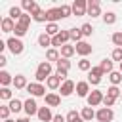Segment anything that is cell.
<instances>
[{
    "label": "cell",
    "mask_w": 122,
    "mask_h": 122,
    "mask_svg": "<svg viewBox=\"0 0 122 122\" xmlns=\"http://www.w3.org/2000/svg\"><path fill=\"white\" fill-rule=\"evenodd\" d=\"M74 48H76V53H78V55H82V57H86V55H90V53H92V44H88V42H84V40H82V42H78Z\"/></svg>",
    "instance_id": "obj_13"
},
{
    "label": "cell",
    "mask_w": 122,
    "mask_h": 122,
    "mask_svg": "<svg viewBox=\"0 0 122 122\" xmlns=\"http://www.w3.org/2000/svg\"><path fill=\"white\" fill-rule=\"evenodd\" d=\"M38 46H42V48L51 46V36H50V34H46V32H42V34L38 36Z\"/></svg>",
    "instance_id": "obj_29"
},
{
    "label": "cell",
    "mask_w": 122,
    "mask_h": 122,
    "mask_svg": "<svg viewBox=\"0 0 122 122\" xmlns=\"http://www.w3.org/2000/svg\"><path fill=\"white\" fill-rule=\"evenodd\" d=\"M120 99H122V95H120Z\"/></svg>",
    "instance_id": "obj_54"
},
{
    "label": "cell",
    "mask_w": 122,
    "mask_h": 122,
    "mask_svg": "<svg viewBox=\"0 0 122 122\" xmlns=\"http://www.w3.org/2000/svg\"><path fill=\"white\" fill-rule=\"evenodd\" d=\"M78 69L84 71V72H90V71H92V63H90L86 57H82V59L78 61Z\"/></svg>",
    "instance_id": "obj_35"
},
{
    "label": "cell",
    "mask_w": 122,
    "mask_h": 122,
    "mask_svg": "<svg viewBox=\"0 0 122 122\" xmlns=\"http://www.w3.org/2000/svg\"><path fill=\"white\" fill-rule=\"evenodd\" d=\"M111 40H112V44H114L116 48H122V32H120V30H118V32H112Z\"/></svg>",
    "instance_id": "obj_38"
},
{
    "label": "cell",
    "mask_w": 122,
    "mask_h": 122,
    "mask_svg": "<svg viewBox=\"0 0 122 122\" xmlns=\"http://www.w3.org/2000/svg\"><path fill=\"white\" fill-rule=\"evenodd\" d=\"M74 53H76V48H74V46H71V44H65V46L61 48V57H65V59L72 57Z\"/></svg>",
    "instance_id": "obj_21"
},
{
    "label": "cell",
    "mask_w": 122,
    "mask_h": 122,
    "mask_svg": "<svg viewBox=\"0 0 122 122\" xmlns=\"http://www.w3.org/2000/svg\"><path fill=\"white\" fill-rule=\"evenodd\" d=\"M32 21H36V23H44V21H48L46 10H38V11H34V13H32Z\"/></svg>",
    "instance_id": "obj_27"
},
{
    "label": "cell",
    "mask_w": 122,
    "mask_h": 122,
    "mask_svg": "<svg viewBox=\"0 0 122 122\" xmlns=\"http://www.w3.org/2000/svg\"><path fill=\"white\" fill-rule=\"evenodd\" d=\"M95 118H97L99 122H111V120L114 118V112H112V109H109V107H101V109L95 112Z\"/></svg>",
    "instance_id": "obj_6"
},
{
    "label": "cell",
    "mask_w": 122,
    "mask_h": 122,
    "mask_svg": "<svg viewBox=\"0 0 122 122\" xmlns=\"http://www.w3.org/2000/svg\"><path fill=\"white\" fill-rule=\"evenodd\" d=\"M51 122H67V116H63V114H53V120Z\"/></svg>",
    "instance_id": "obj_49"
},
{
    "label": "cell",
    "mask_w": 122,
    "mask_h": 122,
    "mask_svg": "<svg viewBox=\"0 0 122 122\" xmlns=\"http://www.w3.org/2000/svg\"><path fill=\"white\" fill-rule=\"evenodd\" d=\"M107 95H111V97H114V99H118V97L122 95V92L118 90V86H111V88L107 90Z\"/></svg>",
    "instance_id": "obj_40"
},
{
    "label": "cell",
    "mask_w": 122,
    "mask_h": 122,
    "mask_svg": "<svg viewBox=\"0 0 122 122\" xmlns=\"http://www.w3.org/2000/svg\"><path fill=\"white\" fill-rule=\"evenodd\" d=\"M61 13H63V19H65V17H71V15H72V8H71L69 4H63V6H61Z\"/></svg>",
    "instance_id": "obj_43"
},
{
    "label": "cell",
    "mask_w": 122,
    "mask_h": 122,
    "mask_svg": "<svg viewBox=\"0 0 122 122\" xmlns=\"http://www.w3.org/2000/svg\"><path fill=\"white\" fill-rule=\"evenodd\" d=\"M0 99H4V101H11V99H13L11 90H10V88H2V90H0Z\"/></svg>",
    "instance_id": "obj_36"
},
{
    "label": "cell",
    "mask_w": 122,
    "mask_h": 122,
    "mask_svg": "<svg viewBox=\"0 0 122 122\" xmlns=\"http://www.w3.org/2000/svg\"><path fill=\"white\" fill-rule=\"evenodd\" d=\"M59 32H61V29L57 27V23H48V25H46V34H50L51 38L57 36Z\"/></svg>",
    "instance_id": "obj_24"
},
{
    "label": "cell",
    "mask_w": 122,
    "mask_h": 122,
    "mask_svg": "<svg viewBox=\"0 0 122 122\" xmlns=\"http://www.w3.org/2000/svg\"><path fill=\"white\" fill-rule=\"evenodd\" d=\"M109 80H111L112 86H118V84L122 82V72H120V71H112V72L109 74Z\"/></svg>",
    "instance_id": "obj_30"
},
{
    "label": "cell",
    "mask_w": 122,
    "mask_h": 122,
    "mask_svg": "<svg viewBox=\"0 0 122 122\" xmlns=\"http://www.w3.org/2000/svg\"><path fill=\"white\" fill-rule=\"evenodd\" d=\"M69 40H71L69 30H61L57 36H53V38H51V46H53V48H63V46H65Z\"/></svg>",
    "instance_id": "obj_4"
},
{
    "label": "cell",
    "mask_w": 122,
    "mask_h": 122,
    "mask_svg": "<svg viewBox=\"0 0 122 122\" xmlns=\"http://www.w3.org/2000/svg\"><path fill=\"white\" fill-rule=\"evenodd\" d=\"M46 59H48L50 63H51V61H55V63H57V61L61 59V55H59V51H57L55 48H50V50L46 51Z\"/></svg>",
    "instance_id": "obj_25"
},
{
    "label": "cell",
    "mask_w": 122,
    "mask_h": 122,
    "mask_svg": "<svg viewBox=\"0 0 122 122\" xmlns=\"http://www.w3.org/2000/svg\"><path fill=\"white\" fill-rule=\"evenodd\" d=\"M88 15H92V17H99L101 15V6H99L97 0H90L88 2Z\"/></svg>",
    "instance_id": "obj_11"
},
{
    "label": "cell",
    "mask_w": 122,
    "mask_h": 122,
    "mask_svg": "<svg viewBox=\"0 0 122 122\" xmlns=\"http://www.w3.org/2000/svg\"><path fill=\"white\" fill-rule=\"evenodd\" d=\"M80 30H82V34H84V36H92L93 27H92V23H84V25L80 27Z\"/></svg>",
    "instance_id": "obj_41"
},
{
    "label": "cell",
    "mask_w": 122,
    "mask_h": 122,
    "mask_svg": "<svg viewBox=\"0 0 122 122\" xmlns=\"http://www.w3.org/2000/svg\"><path fill=\"white\" fill-rule=\"evenodd\" d=\"M8 107H10V111H11V112H19V111H23V109H25V101H19V99H11Z\"/></svg>",
    "instance_id": "obj_23"
},
{
    "label": "cell",
    "mask_w": 122,
    "mask_h": 122,
    "mask_svg": "<svg viewBox=\"0 0 122 122\" xmlns=\"http://www.w3.org/2000/svg\"><path fill=\"white\" fill-rule=\"evenodd\" d=\"M103 23H105V25H114V23H116V13H114V11L103 13Z\"/></svg>",
    "instance_id": "obj_31"
},
{
    "label": "cell",
    "mask_w": 122,
    "mask_h": 122,
    "mask_svg": "<svg viewBox=\"0 0 122 122\" xmlns=\"http://www.w3.org/2000/svg\"><path fill=\"white\" fill-rule=\"evenodd\" d=\"M30 19H32V15H30V13H23V15L19 17V21H17V23L29 29V25H30Z\"/></svg>",
    "instance_id": "obj_37"
},
{
    "label": "cell",
    "mask_w": 122,
    "mask_h": 122,
    "mask_svg": "<svg viewBox=\"0 0 122 122\" xmlns=\"http://www.w3.org/2000/svg\"><path fill=\"white\" fill-rule=\"evenodd\" d=\"M36 116H38V120H40V122H50V120H53V114H51L50 107H40Z\"/></svg>",
    "instance_id": "obj_15"
},
{
    "label": "cell",
    "mask_w": 122,
    "mask_h": 122,
    "mask_svg": "<svg viewBox=\"0 0 122 122\" xmlns=\"http://www.w3.org/2000/svg\"><path fill=\"white\" fill-rule=\"evenodd\" d=\"M88 82H90V84H93V86H97V84L101 82V78H99V76H95V74H92V72H88Z\"/></svg>",
    "instance_id": "obj_45"
},
{
    "label": "cell",
    "mask_w": 122,
    "mask_h": 122,
    "mask_svg": "<svg viewBox=\"0 0 122 122\" xmlns=\"http://www.w3.org/2000/svg\"><path fill=\"white\" fill-rule=\"evenodd\" d=\"M27 92H29L32 97H42V95H46V88H44L42 84H38V82H30V84L27 86Z\"/></svg>",
    "instance_id": "obj_7"
},
{
    "label": "cell",
    "mask_w": 122,
    "mask_h": 122,
    "mask_svg": "<svg viewBox=\"0 0 122 122\" xmlns=\"http://www.w3.org/2000/svg\"><path fill=\"white\" fill-rule=\"evenodd\" d=\"M55 65H57V69H59V71H67V72H69V69H71V61H69V59H65V57H61Z\"/></svg>",
    "instance_id": "obj_34"
},
{
    "label": "cell",
    "mask_w": 122,
    "mask_h": 122,
    "mask_svg": "<svg viewBox=\"0 0 122 122\" xmlns=\"http://www.w3.org/2000/svg\"><path fill=\"white\" fill-rule=\"evenodd\" d=\"M111 57H112V61L122 63V48H114V50H112V53H111Z\"/></svg>",
    "instance_id": "obj_42"
},
{
    "label": "cell",
    "mask_w": 122,
    "mask_h": 122,
    "mask_svg": "<svg viewBox=\"0 0 122 122\" xmlns=\"http://www.w3.org/2000/svg\"><path fill=\"white\" fill-rule=\"evenodd\" d=\"M114 101H116V99H114V97H111V95H105V97H103V105H105V107H109V109L114 105Z\"/></svg>",
    "instance_id": "obj_46"
},
{
    "label": "cell",
    "mask_w": 122,
    "mask_h": 122,
    "mask_svg": "<svg viewBox=\"0 0 122 122\" xmlns=\"http://www.w3.org/2000/svg\"><path fill=\"white\" fill-rule=\"evenodd\" d=\"M50 76H51V63H50V61H42V63L38 65L36 72H34V78H36L38 84H42V82L48 80Z\"/></svg>",
    "instance_id": "obj_1"
},
{
    "label": "cell",
    "mask_w": 122,
    "mask_h": 122,
    "mask_svg": "<svg viewBox=\"0 0 122 122\" xmlns=\"http://www.w3.org/2000/svg\"><path fill=\"white\" fill-rule=\"evenodd\" d=\"M120 72H122V63H120Z\"/></svg>",
    "instance_id": "obj_53"
},
{
    "label": "cell",
    "mask_w": 122,
    "mask_h": 122,
    "mask_svg": "<svg viewBox=\"0 0 122 122\" xmlns=\"http://www.w3.org/2000/svg\"><path fill=\"white\" fill-rule=\"evenodd\" d=\"M4 122H15V120H11V118H8V120H4Z\"/></svg>",
    "instance_id": "obj_52"
},
{
    "label": "cell",
    "mask_w": 122,
    "mask_h": 122,
    "mask_svg": "<svg viewBox=\"0 0 122 122\" xmlns=\"http://www.w3.org/2000/svg\"><path fill=\"white\" fill-rule=\"evenodd\" d=\"M6 46H8V50H10L13 55H21L23 50H25V44H23L19 38H13V36L6 40Z\"/></svg>",
    "instance_id": "obj_2"
},
{
    "label": "cell",
    "mask_w": 122,
    "mask_h": 122,
    "mask_svg": "<svg viewBox=\"0 0 122 122\" xmlns=\"http://www.w3.org/2000/svg\"><path fill=\"white\" fill-rule=\"evenodd\" d=\"M15 21L11 19V17H4L2 21H0V27H2V32H13L15 30Z\"/></svg>",
    "instance_id": "obj_12"
},
{
    "label": "cell",
    "mask_w": 122,
    "mask_h": 122,
    "mask_svg": "<svg viewBox=\"0 0 122 122\" xmlns=\"http://www.w3.org/2000/svg\"><path fill=\"white\" fill-rule=\"evenodd\" d=\"M67 122H84V118L80 116V112H76V111H69V114H67Z\"/></svg>",
    "instance_id": "obj_33"
},
{
    "label": "cell",
    "mask_w": 122,
    "mask_h": 122,
    "mask_svg": "<svg viewBox=\"0 0 122 122\" xmlns=\"http://www.w3.org/2000/svg\"><path fill=\"white\" fill-rule=\"evenodd\" d=\"M15 122H29V116H21V118H17Z\"/></svg>",
    "instance_id": "obj_51"
},
{
    "label": "cell",
    "mask_w": 122,
    "mask_h": 122,
    "mask_svg": "<svg viewBox=\"0 0 122 122\" xmlns=\"http://www.w3.org/2000/svg\"><path fill=\"white\" fill-rule=\"evenodd\" d=\"M38 105H36V101H34V97H29L27 101H25V112H27V116H32V114H38Z\"/></svg>",
    "instance_id": "obj_9"
},
{
    "label": "cell",
    "mask_w": 122,
    "mask_h": 122,
    "mask_svg": "<svg viewBox=\"0 0 122 122\" xmlns=\"http://www.w3.org/2000/svg\"><path fill=\"white\" fill-rule=\"evenodd\" d=\"M71 8H72V15H76V17H82L88 13V2L86 0H76L71 4Z\"/></svg>",
    "instance_id": "obj_3"
},
{
    "label": "cell",
    "mask_w": 122,
    "mask_h": 122,
    "mask_svg": "<svg viewBox=\"0 0 122 122\" xmlns=\"http://www.w3.org/2000/svg\"><path fill=\"white\" fill-rule=\"evenodd\" d=\"M61 84H63V82H61V80H59L55 74H51V76L46 80V86H48L50 90H57V88H61Z\"/></svg>",
    "instance_id": "obj_22"
},
{
    "label": "cell",
    "mask_w": 122,
    "mask_h": 122,
    "mask_svg": "<svg viewBox=\"0 0 122 122\" xmlns=\"http://www.w3.org/2000/svg\"><path fill=\"white\" fill-rule=\"evenodd\" d=\"M6 63H8L6 55H0V67H6Z\"/></svg>",
    "instance_id": "obj_50"
},
{
    "label": "cell",
    "mask_w": 122,
    "mask_h": 122,
    "mask_svg": "<svg viewBox=\"0 0 122 122\" xmlns=\"http://www.w3.org/2000/svg\"><path fill=\"white\" fill-rule=\"evenodd\" d=\"M27 30H29L27 27H23V25H19V23H17V25H15V30H13V32H15V38L25 36V34H27Z\"/></svg>",
    "instance_id": "obj_39"
},
{
    "label": "cell",
    "mask_w": 122,
    "mask_h": 122,
    "mask_svg": "<svg viewBox=\"0 0 122 122\" xmlns=\"http://www.w3.org/2000/svg\"><path fill=\"white\" fill-rule=\"evenodd\" d=\"M80 116L84 118V122H90L92 118H95V111H93V107H82Z\"/></svg>",
    "instance_id": "obj_19"
},
{
    "label": "cell",
    "mask_w": 122,
    "mask_h": 122,
    "mask_svg": "<svg viewBox=\"0 0 122 122\" xmlns=\"http://www.w3.org/2000/svg\"><path fill=\"white\" fill-rule=\"evenodd\" d=\"M103 92H99V90H93V92H90V95L86 97V101H88V107H97L99 103H103Z\"/></svg>",
    "instance_id": "obj_5"
},
{
    "label": "cell",
    "mask_w": 122,
    "mask_h": 122,
    "mask_svg": "<svg viewBox=\"0 0 122 122\" xmlns=\"http://www.w3.org/2000/svg\"><path fill=\"white\" fill-rule=\"evenodd\" d=\"M21 15H23V10H21L19 6H13V8H10V15H8V17H11L15 23L19 21V17H21Z\"/></svg>",
    "instance_id": "obj_26"
},
{
    "label": "cell",
    "mask_w": 122,
    "mask_h": 122,
    "mask_svg": "<svg viewBox=\"0 0 122 122\" xmlns=\"http://www.w3.org/2000/svg\"><path fill=\"white\" fill-rule=\"evenodd\" d=\"M76 95L78 97H88L90 95V82H76Z\"/></svg>",
    "instance_id": "obj_14"
},
{
    "label": "cell",
    "mask_w": 122,
    "mask_h": 122,
    "mask_svg": "<svg viewBox=\"0 0 122 122\" xmlns=\"http://www.w3.org/2000/svg\"><path fill=\"white\" fill-rule=\"evenodd\" d=\"M99 67H101V71H103L105 74H111V72H112V61H111V59H103V61L99 63Z\"/></svg>",
    "instance_id": "obj_32"
},
{
    "label": "cell",
    "mask_w": 122,
    "mask_h": 122,
    "mask_svg": "<svg viewBox=\"0 0 122 122\" xmlns=\"http://www.w3.org/2000/svg\"><path fill=\"white\" fill-rule=\"evenodd\" d=\"M46 15H48V21L50 23H57L59 19H63L61 8H50V10H46Z\"/></svg>",
    "instance_id": "obj_10"
},
{
    "label": "cell",
    "mask_w": 122,
    "mask_h": 122,
    "mask_svg": "<svg viewBox=\"0 0 122 122\" xmlns=\"http://www.w3.org/2000/svg\"><path fill=\"white\" fill-rule=\"evenodd\" d=\"M44 99H46V105L48 107H59L61 105V97L57 93H46Z\"/></svg>",
    "instance_id": "obj_17"
},
{
    "label": "cell",
    "mask_w": 122,
    "mask_h": 122,
    "mask_svg": "<svg viewBox=\"0 0 122 122\" xmlns=\"http://www.w3.org/2000/svg\"><path fill=\"white\" fill-rule=\"evenodd\" d=\"M13 86H15V90H27L29 82H27V78H25L23 74H15V78H13Z\"/></svg>",
    "instance_id": "obj_18"
},
{
    "label": "cell",
    "mask_w": 122,
    "mask_h": 122,
    "mask_svg": "<svg viewBox=\"0 0 122 122\" xmlns=\"http://www.w3.org/2000/svg\"><path fill=\"white\" fill-rule=\"evenodd\" d=\"M92 74H95V76H99V78H103V71H101V67H92V71H90Z\"/></svg>",
    "instance_id": "obj_48"
},
{
    "label": "cell",
    "mask_w": 122,
    "mask_h": 122,
    "mask_svg": "<svg viewBox=\"0 0 122 122\" xmlns=\"http://www.w3.org/2000/svg\"><path fill=\"white\" fill-rule=\"evenodd\" d=\"M21 10H25L27 13H30V15H32V13H34V11H38L40 8H38V4H36L34 0H23V2H21Z\"/></svg>",
    "instance_id": "obj_16"
},
{
    "label": "cell",
    "mask_w": 122,
    "mask_h": 122,
    "mask_svg": "<svg viewBox=\"0 0 122 122\" xmlns=\"http://www.w3.org/2000/svg\"><path fill=\"white\" fill-rule=\"evenodd\" d=\"M69 34H71V40H74L76 44L82 42V36H84V34H82L80 29H76V27H74V29H69Z\"/></svg>",
    "instance_id": "obj_28"
},
{
    "label": "cell",
    "mask_w": 122,
    "mask_h": 122,
    "mask_svg": "<svg viewBox=\"0 0 122 122\" xmlns=\"http://www.w3.org/2000/svg\"><path fill=\"white\" fill-rule=\"evenodd\" d=\"M74 90H76V84H74L72 80H65V82L61 84V88H59V93H61L63 97H69Z\"/></svg>",
    "instance_id": "obj_8"
},
{
    "label": "cell",
    "mask_w": 122,
    "mask_h": 122,
    "mask_svg": "<svg viewBox=\"0 0 122 122\" xmlns=\"http://www.w3.org/2000/svg\"><path fill=\"white\" fill-rule=\"evenodd\" d=\"M10 107L8 105H4V107H0V118H4V120H8V116H10Z\"/></svg>",
    "instance_id": "obj_44"
},
{
    "label": "cell",
    "mask_w": 122,
    "mask_h": 122,
    "mask_svg": "<svg viewBox=\"0 0 122 122\" xmlns=\"http://www.w3.org/2000/svg\"><path fill=\"white\" fill-rule=\"evenodd\" d=\"M0 84H2V88H8L10 84H13V78L8 71H0Z\"/></svg>",
    "instance_id": "obj_20"
},
{
    "label": "cell",
    "mask_w": 122,
    "mask_h": 122,
    "mask_svg": "<svg viewBox=\"0 0 122 122\" xmlns=\"http://www.w3.org/2000/svg\"><path fill=\"white\" fill-rule=\"evenodd\" d=\"M67 74H69L67 71H59V69L55 71V76H57V78H59L61 82H65V80H69V78H67Z\"/></svg>",
    "instance_id": "obj_47"
}]
</instances>
